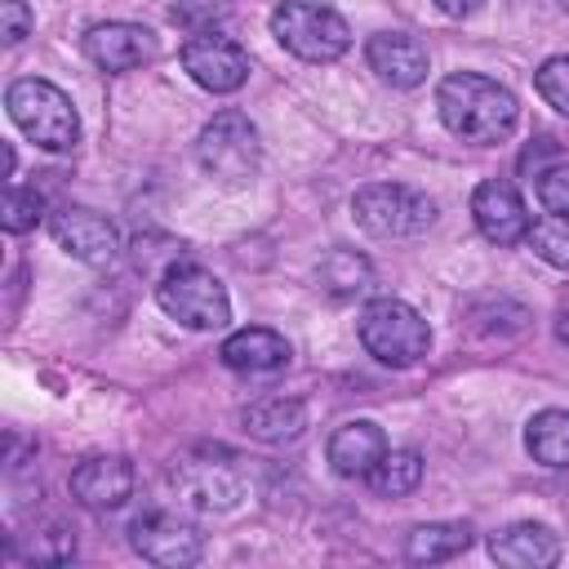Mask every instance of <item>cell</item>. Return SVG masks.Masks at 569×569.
<instances>
[{
    "label": "cell",
    "mask_w": 569,
    "mask_h": 569,
    "mask_svg": "<svg viewBox=\"0 0 569 569\" xmlns=\"http://www.w3.org/2000/svg\"><path fill=\"white\" fill-rule=\"evenodd\" d=\"M436 111L445 120V129L462 142H502L516 120H520V107H516V93L502 89L498 80L480 76V71H453L440 80L436 89Z\"/></svg>",
    "instance_id": "obj_1"
},
{
    "label": "cell",
    "mask_w": 569,
    "mask_h": 569,
    "mask_svg": "<svg viewBox=\"0 0 569 569\" xmlns=\"http://www.w3.org/2000/svg\"><path fill=\"white\" fill-rule=\"evenodd\" d=\"M4 107H9V120L44 151H71L80 142V116L71 98L40 76L13 80L4 93Z\"/></svg>",
    "instance_id": "obj_2"
},
{
    "label": "cell",
    "mask_w": 569,
    "mask_h": 569,
    "mask_svg": "<svg viewBox=\"0 0 569 569\" xmlns=\"http://www.w3.org/2000/svg\"><path fill=\"white\" fill-rule=\"evenodd\" d=\"M271 36L302 62H333L351 49V27L338 9L316 0H284L271 9Z\"/></svg>",
    "instance_id": "obj_3"
},
{
    "label": "cell",
    "mask_w": 569,
    "mask_h": 569,
    "mask_svg": "<svg viewBox=\"0 0 569 569\" xmlns=\"http://www.w3.org/2000/svg\"><path fill=\"white\" fill-rule=\"evenodd\" d=\"M196 160H200V169H204L213 182H222V187H244V182H253L258 160H262V142H258L253 120H249L244 111H236V107L218 111V116L200 129V138H196Z\"/></svg>",
    "instance_id": "obj_4"
},
{
    "label": "cell",
    "mask_w": 569,
    "mask_h": 569,
    "mask_svg": "<svg viewBox=\"0 0 569 569\" xmlns=\"http://www.w3.org/2000/svg\"><path fill=\"white\" fill-rule=\"evenodd\" d=\"M365 351L378 360V365H391V369H409L427 356L431 347V329L427 320L400 302V298H373L365 311H360V325H356Z\"/></svg>",
    "instance_id": "obj_5"
},
{
    "label": "cell",
    "mask_w": 569,
    "mask_h": 569,
    "mask_svg": "<svg viewBox=\"0 0 569 569\" xmlns=\"http://www.w3.org/2000/svg\"><path fill=\"white\" fill-rule=\"evenodd\" d=\"M156 302L187 329H222L231 320V298L222 280L200 262H173L156 284Z\"/></svg>",
    "instance_id": "obj_6"
},
{
    "label": "cell",
    "mask_w": 569,
    "mask_h": 569,
    "mask_svg": "<svg viewBox=\"0 0 569 569\" xmlns=\"http://www.w3.org/2000/svg\"><path fill=\"white\" fill-rule=\"evenodd\" d=\"M356 222L378 240H409L436 222V204L405 182H369L351 200Z\"/></svg>",
    "instance_id": "obj_7"
},
{
    "label": "cell",
    "mask_w": 569,
    "mask_h": 569,
    "mask_svg": "<svg viewBox=\"0 0 569 569\" xmlns=\"http://www.w3.org/2000/svg\"><path fill=\"white\" fill-rule=\"evenodd\" d=\"M173 485L200 511H231L240 502V493H244V471H240L236 453L200 449V453H191V458H182L173 467Z\"/></svg>",
    "instance_id": "obj_8"
},
{
    "label": "cell",
    "mask_w": 569,
    "mask_h": 569,
    "mask_svg": "<svg viewBox=\"0 0 569 569\" xmlns=\"http://www.w3.org/2000/svg\"><path fill=\"white\" fill-rule=\"evenodd\" d=\"M129 542L142 560L164 565V569H182L204 556V533L173 511H142L129 525Z\"/></svg>",
    "instance_id": "obj_9"
},
{
    "label": "cell",
    "mask_w": 569,
    "mask_h": 569,
    "mask_svg": "<svg viewBox=\"0 0 569 569\" xmlns=\"http://www.w3.org/2000/svg\"><path fill=\"white\" fill-rule=\"evenodd\" d=\"M182 67L209 93H236L249 80V53L222 31H196L182 44Z\"/></svg>",
    "instance_id": "obj_10"
},
{
    "label": "cell",
    "mask_w": 569,
    "mask_h": 569,
    "mask_svg": "<svg viewBox=\"0 0 569 569\" xmlns=\"http://www.w3.org/2000/svg\"><path fill=\"white\" fill-rule=\"evenodd\" d=\"M49 231L58 240V249H67L71 258L89 262V267H111L120 253V231L111 227V218L84 209V204H67L49 218Z\"/></svg>",
    "instance_id": "obj_11"
},
{
    "label": "cell",
    "mask_w": 569,
    "mask_h": 569,
    "mask_svg": "<svg viewBox=\"0 0 569 569\" xmlns=\"http://www.w3.org/2000/svg\"><path fill=\"white\" fill-rule=\"evenodd\" d=\"M471 218L480 227L485 240L493 244H520L529 236V209L520 200V191L507 182V178H489L471 191Z\"/></svg>",
    "instance_id": "obj_12"
},
{
    "label": "cell",
    "mask_w": 569,
    "mask_h": 569,
    "mask_svg": "<svg viewBox=\"0 0 569 569\" xmlns=\"http://www.w3.org/2000/svg\"><path fill=\"white\" fill-rule=\"evenodd\" d=\"M156 36L138 22H98L84 31V58L102 71H133L156 58Z\"/></svg>",
    "instance_id": "obj_13"
},
{
    "label": "cell",
    "mask_w": 569,
    "mask_h": 569,
    "mask_svg": "<svg viewBox=\"0 0 569 569\" xmlns=\"http://www.w3.org/2000/svg\"><path fill=\"white\" fill-rule=\"evenodd\" d=\"M365 58H369V67L378 71V80H387L391 89H413V84H422V80H427V67H431L427 44H422L418 36H409V31H378V36H369Z\"/></svg>",
    "instance_id": "obj_14"
},
{
    "label": "cell",
    "mask_w": 569,
    "mask_h": 569,
    "mask_svg": "<svg viewBox=\"0 0 569 569\" xmlns=\"http://www.w3.org/2000/svg\"><path fill=\"white\" fill-rule=\"evenodd\" d=\"M133 493V467L116 453L107 458H84L71 471V498L89 511H111Z\"/></svg>",
    "instance_id": "obj_15"
},
{
    "label": "cell",
    "mask_w": 569,
    "mask_h": 569,
    "mask_svg": "<svg viewBox=\"0 0 569 569\" xmlns=\"http://www.w3.org/2000/svg\"><path fill=\"white\" fill-rule=\"evenodd\" d=\"M489 556L498 565H511V569H547L560 560V538L547 525L520 520V525H507L502 533L489 538Z\"/></svg>",
    "instance_id": "obj_16"
},
{
    "label": "cell",
    "mask_w": 569,
    "mask_h": 569,
    "mask_svg": "<svg viewBox=\"0 0 569 569\" xmlns=\"http://www.w3.org/2000/svg\"><path fill=\"white\" fill-rule=\"evenodd\" d=\"M218 356L236 373H276V369L289 365V342L276 329L249 325V329H236L231 338H222Z\"/></svg>",
    "instance_id": "obj_17"
},
{
    "label": "cell",
    "mask_w": 569,
    "mask_h": 569,
    "mask_svg": "<svg viewBox=\"0 0 569 569\" xmlns=\"http://www.w3.org/2000/svg\"><path fill=\"white\" fill-rule=\"evenodd\" d=\"M387 449H391V445H387L382 427L369 422V418H356V422H342V427L329 436V449H325V453H329V467H333L338 476H369Z\"/></svg>",
    "instance_id": "obj_18"
},
{
    "label": "cell",
    "mask_w": 569,
    "mask_h": 569,
    "mask_svg": "<svg viewBox=\"0 0 569 569\" xmlns=\"http://www.w3.org/2000/svg\"><path fill=\"white\" fill-rule=\"evenodd\" d=\"M240 422H244V431H249L253 440L284 445V440L302 436V427H307V405H302V400H284V396H267V400L249 405V409L240 413Z\"/></svg>",
    "instance_id": "obj_19"
},
{
    "label": "cell",
    "mask_w": 569,
    "mask_h": 569,
    "mask_svg": "<svg viewBox=\"0 0 569 569\" xmlns=\"http://www.w3.org/2000/svg\"><path fill=\"white\" fill-rule=\"evenodd\" d=\"M316 280H320V289L333 293V298H360V293L373 289V267H369V258H360L356 249H333V253H325V262L316 267Z\"/></svg>",
    "instance_id": "obj_20"
},
{
    "label": "cell",
    "mask_w": 569,
    "mask_h": 569,
    "mask_svg": "<svg viewBox=\"0 0 569 569\" xmlns=\"http://www.w3.org/2000/svg\"><path fill=\"white\" fill-rule=\"evenodd\" d=\"M525 449L542 467H569V409H542L525 427Z\"/></svg>",
    "instance_id": "obj_21"
},
{
    "label": "cell",
    "mask_w": 569,
    "mask_h": 569,
    "mask_svg": "<svg viewBox=\"0 0 569 569\" xmlns=\"http://www.w3.org/2000/svg\"><path fill=\"white\" fill-rule=\"evenodd\" d=\"M467 547H471V529L458 520H440V525H418L405 542V556L418 565H436V560H449Z\"/></svg>",
    "instance_id": "obj_22"
},
{
    "label": "cell",
    "mask_w": 569,
    "mask_h": 569,
    "mask_svg": "<svg viewBox=\"0 0 569 569\" xmlns=\"http://www.w3.org/2000/svg\"><path fill=\"white\" fill-rule=\"evenodd\" d=\"M365 480L382 498H405V493H413L422 485V453L418 449H387Z\"/></svg>",
    "instance_id": "obj_23"
},
{
    "label": "cell",
    "mask_w": 569,
    "mask_h": 569,
    "mask_svg": "<svg viewBox=\"0 0 569 569\" xmlns=\"http://www.w3.org/2000/svg\"><path fill=\"white\" fill-rule=\"evenodd\" d=\"M525 240L533 244V253H538L542 262L569 271V218H565V213H547V218H538V222L529 227Z\"/></svg>",
    "instance_id": "obj_24"
},
{
    "label": "cell",
    "mask_w": 569,
    "mask_h": 569,
    "mask_svg": "<svg viewBox=\"0 0 569 569\" xmlns=\"http://www.w3.org/2000/svg\"><path fill=\"white\" fill-rule=\"evenodd\" d=\"M533 84H538V93L547 98V107H556L560 116H569V53L547 58V62L533 71Z\"/></svg>",
    "instance_id": "obj_25"
},
{
    "label": "cell",
    "mask_w": 569,
    "mask_h": 569,
    "mask_svg": "<svg viewBox=\"0 0 569 569\" xmlns=\"http://www.w3.org/2000/svg\"><path fill=\"white\" fill-rule=\"evenodd\" d=\"M40 209H44V200H40V191H36V187H31V191L9 187L0 222H4V231H9V236H22V231H31V227L40 222Z\"/></svg>",
    "instance_id": "obj_26"
},
{
    "label": "cell",
    "mask_w": 569,
    "mask_h": 569,
    "mask_svg": "<svg viewBox=\"0 0 569 569\" xmlns=\"http://www.w3.org/2000/svg\"><path fill=\"white\" fill-rule=\"evenodd\" d=\"M538 200L547 213H565L569 218V164H551L538 173Z\"/></svg>",
    "instance_id": "obj_27"
},
{
    "label": "cell",
    "mask_w": 569,
    "mask_h": 569,
    "mask_svg": "<svg viewBox=\"0 0 569 569\" xmlns=\"http://www.w3.org/2000/svg\"><path fill=\"white\" fill-rule=\"evenodd\" d=\"M76 551V538L67 533V529H49V533H36L31 538V560H44V565H58V560H67Z\"/></svg>",
    "instance_id": "obj_28"
},
{
    "label": "cell",
    "mask_w": 569,
    "mask_h": 569,
    "mask_svg": "<svg viewBox=\"0 0 569 569\" xmlns=\"http://www.w3.org/2000/svg\"><path fill=\"white\" fill-rule=\"evenodd\" d=\"M31 9H27V0H0V36H4V44H18V40H27V31H31Z\"/></svg>",
    "instance_id": "obj_29"
},
{
    "label": "cell",
    "mask_w": 569,
    "mask_h": 569,
    "mask_svg": "<svg viewBox=\"0 0 569 569\" xmlns=\"http://www.w3.org/2000/svg\"><path fill=\"white\" fill-rule=\"evenodd\" d=\"M485 0H436V9L440 13H449V18H467V13H476Z\"/></svg>",
    "instance_id": "obj_30"
},
{
    "label": "cell",
    "mask_w": 569,
    "mask_h": 569,
    "mask_svg": "<svg viewBox=\"0 0 569 569\" xmlns=\"http://www.w3.org/2000/svg\"><path fill=\"white\" fill-rule=\"evenodd\" d=\"M556 338H560V342H565V347H569V311H565V316H560V320H556Z\"/></svg>",
    "instance_id": "obj_31"
},
{
    "label": "cell",
    "mask_w": 569,
    "mask_h": 569,
    "mask_svg": "<svg viewBox=\"0 0 569 569\" xmlns=\"http://www.w3.org/2000/svg\"><path fill=\"white\" fill-rule=\"evenodd\" d=\"M560 4H565V9H569V0H560Z\"/></svg>",
    "instance_id": "obj_32"
}]
</instances>
